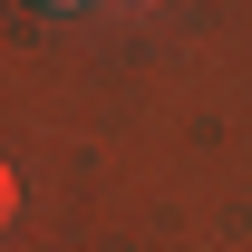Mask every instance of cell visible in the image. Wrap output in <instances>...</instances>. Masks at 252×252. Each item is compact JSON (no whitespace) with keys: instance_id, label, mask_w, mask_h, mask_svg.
<instances>
[{"instance_id":"1","label":"cell","mask_w":252,"mask_h":252,"mask_svg":"<svg viewBox=\"0 0 252 252\" xmlns=\"http://www.w3.org/2000/svg\"><path fill=\"white\" fill-rule=\"evenodd\" d=\"M10 204H20V185H10V165H0V223H10Z\"/></svg>"}]
</instances>
